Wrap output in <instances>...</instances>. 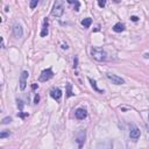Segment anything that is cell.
<instances>
[{"instance_id": "cell-1", "label": "cell", "mask_w": 149, "mask_h": 149, "mask_svg": "<svg viewBox=\"0 0 149 149\" xmlns=\"http://www.w3.org/2000/svg\"><path fill=\"white\" fill-rule=\"evenodd\" d=\"M92 57L98 62H104L106 59V52L101 48H92L91 50Z\"/></svg>"}, {"instance_id": "cell-2", "label": "cell", "mask_w": 149, "mask_h": 149, "mask_svg": "<svg viewBox=\"0 0 149 149\" xmlns=\"http://www.w3.org/2000/svg\"><path fill=\"white\" fill-rule=\"evenodd\" d=\"M63 13H64L63 2L59 1V0H57V1L54 3V7H52V9H51V14H52L54 16H56V17H59V16L63 15Z\"/></svg>"}, {"instance_id": "cell-3", "label": "cell", "mask_w": 149, "mask_h": 149, "mask_svg": "<svg viewBox=\"0 0 149 149\" xmlns=\"http://www.w3.org/2000/svg\"><path fill=\"white\" fill-rule=\"evenodd\" d=\"M113 148V141L109 139L99 141L97 143V149H112Z\"/></svg>"}, {"instance_id": "cell-4", "label": "cell", "mask_w": 149, "mask_h": 149, "mask_svg": "<svg viewBox=\"0 0 149 149\" xmlns=\"http://www.w3.org/2000/svg\"><path fill=\"white\" fill-rule=\"evenodd\" d=\"M52 76H54V72H52V70L49 68V69H45V70H43L42 72H41V74H40V81H47V80H49L50 78H52Z\"/></svg>"}, {"instance_id": "cell-5", "label": "cell", "mask_w": 149, "mask_h": 149, "mask_svg": "<svg viewBox=\"0 0 149 149\" xmlns=\"http://www.w3.org/2000/svg\"><path fill=\"white\" fill-rule=\"evenodd\" d=\"M106 77H107L113 84H115V85H121V84L125 83V80H123L121 77H119V76H116V74H114V73H111V72L106 73Z\"/></svg>"}, {"instance_id": "cell-6", "label": "cell", "mask_w": 149, "mask_h": 149, "mask_svg": "<svg viewBox=\"0 0 149 149\" xmlns=\"http://www.w3.org/2000/svg\"><path fill=\"white\" fill-rule=\"evenodd\" d=\"M140 129L137 128V127H135V126H132V128H130V132H129V136H130V139L133 140V141H137V139L140 137Z\"/></svg>"}, {"instance_id": "cell-7", "label": "cell", "mask_w": 149, "mask_h": 149, "mask_svg": "<svg viewBox=\"0 0 149 149\" xmlns=\"http://www.w3.org/2000/svg\"><path fill=\"white\" fill-rule=\"evenodd\" d=\"M28 72L27 71H22L21 76H20V88L21 90H24L26 86H27V78H28Z\"/></svg>"}, {"instance_id": "cell-8", "label": "cell", "mask_w": 149, "mask_h": 149, "mask_svg": "<svg viewBox=\"0 0 149 149\" xmlns=\"http://www.w3.org/2000/svg\"><path fill=\"white\" fill-rule=\"evenodd\" d=\"M76 142L79 144V148H81L83 143L85 142V130H79L76 134Z\"/></svg>"}, {"instance_id": "cell-9", "label": "cell", "mask_w": 149, "mask_h": 149, "mask_svg": "<svg viewBox=\"0 0 149 149\" xmlns=\"http://www.w3.org/2000/svg\"><path fill=\"white\" fill-rule=\"evenodd\" d=\"M13 34H14V36H15L16 38L22 37V35H23V30H22V27H21L19 23L14 24V28H13Z\"/></svg>"}, {"instance_id": "cell-10", "label": "cell", "mask_w": 149, "mask_h": 149, "mask_svg": "<svg viewBox=\"0 0 149 149\" xmlns=\"http://www.w3.org/2000/svg\"><path fill=\"white\" fill-rule=\"evenodd\" d=\"M50 95H51L52 99H55V100L58 101V100L61 99V97H62V91H61V88H58V87L52 88V90L50 91Z\"/></svg>"}, {"instance_id": "cell-11", "label": "cell", "mask_w": 149, "mask_h": 149, "mask_svg": "<svg viewBox=\"0 0 149 149\" xmlns=\"http://www.w3.org/2000/svg\"><path fill=\"white\" fill-rule=\"evenodd\" d=\"M74 115H76V118H77L78 120H83V119L86 118L87 112H86V109H84V108H77L76 112H74Z\"/></svg>"}, {"instance_id": "cell-12", "label": "cell", "mask_w": 149, "mask_h": 149, "mask_svg": "<svg viewBox=\"0 0 149 149\" xmlns=\"http://www.w3.org/2000/svg\"><path fill=\"white\" fill-rule=\"evenodd\" d=\"M113 30H114L115 33H121V31L125 30V24L121 23V22H118V23H115V24L113 26Z\"/></svg>"}, {"instance_id": "cell-13", "label": "cell", "mask_w": 149, "mask_h": 149, "mask_svg": "<svg viewBox=\"0 0 149 149\" xmlns=\"http://www.w3.org/2000/svg\"><path fill=\"white\" fill-rule=\"evenodd\" d=\"M41 37H44V36H47L48 35V21L47 20H44L43 21V27H42V31H41Z\"/></svg>"}, {"instance_id": "cell-14", "label": "cell", "mask_w": 149, "mask_h": 149, "mask_svg": "<svg viewBox=\"0 0 149 149\" xmlns=\"http://www.w3.org/2000/svg\"><path fill=\"white\" fill-rule=\"evenodd\" d=\"M91 23H92V19L91 17H86V19H84L81 21V24L84 26V28H88L91 26Z\"/></svg>"}, {"instance_id": "cell-15", "label": "cell", "mask_w": 149, "mask_h": 149, "mask_svg": "<svg viewBox=\"0 0 149 149\" xmlns=\"http://www.w3.org/2000/svg\"><path fill=\"white\" fill-rule=\"evenodd\" d=\"M88 80H90V83H91V85H92V87L97 91V92H99V93H104V91L102 90H100V88H98V86H97V84H95V81L92 79V78H88Z\"/></svg>"}, {"instance_id": "cell-16", "label": "cell", "mask_w": 149, "mask_h": 149, "mask_svg": "<svg viewBox=\"0 0 149 149\" xmlns=\"http://www.w3.org/2000/svg\"><path fill=\"white\" fill-rule=\"evenodd\" d=\"M69 3H72L73 6H74V10H79V6H80V3L78 2V1H72V0H69Z\"/></svg>"}, {"instance_id": "cell-17", "label": "cell", "mask_w": 149, "mask_h": 149, "mask_svg": "<svg viewBox=\"0 0 149 149\" xmlns=\"http://www.w3.org/2000/svg\"><path fill=\"white\" fill-rule=\"evenodd\" d=\"M68 97H71V95H73V93L71 92V84L70 83H68Z\"/></svg>"}, {"instance_id": "cell-18", "label": "cell", "mask_w": 149, "mask_h": 149, "mask_svg": "<svg viewBox=\"0 0 149 149\" xmlns=\"http://www.w3.org/2000/svg\"><path fill=\"white\" fill-rule=\"evenodd\" d=\"M9 135H10V133H9V130H7V132H2V133L0 134V137H1V139H3V137L9 136Z\"/></svg>"}, {"instance_id": "cell-19", "label": "cell", "mask_w": 149, "mask_h": 149, "mask_svg": "<svg viewBox=\"0 0 149 149\" xmlns=\"http://www.w3.org/2000/svg\"><path fill=\"white\" fill-rule=\"evenodd\" d=\"M12 121V119L9 118V116H7V118H5L3 120H2V125H7V123H9Z\"/></svg>"}, {"instance_id": "cell-20", "label": "cell", "mask_w": 149, "mask_h": 149, "mask_svg": "<svg viewBox=\"0 0 149 149\" xmlns=\"http://www.w3.org/2000/svg\"><path fill=\"white\" fill-rule=\"evenodd\" d=\"M37 3H38V1H37V0L31 1V2H30V8H35V7L37 6Z\"/></svg>"}, {"instance_id": "cell-21", "label": "cell", "mask_w": 149, "mask_h": 149, "mask_svg": "<svg viewBox=\"0 0 149 149\" xmlns=\"http://www.w3.org/2000/svg\"><path fill=\"white\" fill-rule=\"evenodd\" d=\"M98 5H99L100 7H104V6L106 5V1H104V0H102V1H101V0H99V1H98Z\"/></svg>"}, {"instance_id": "cell-22", "label": "cell", "mask_w": 149, "mask_h": 149, "mask_svg": "<svg viewBox=\"0 0 149 149\" xmlns=\"http://www.w3.org/2000/svg\"><path fill=\"white\" fill-rule=\"evenodd\" d=\"M38 100H40V97H38V94H36V95H35V101H34V102H35V104H37V102H38Z\"/></svg>"}, {"instance_id": "cell-23", "label": "cell", "mask_w": 149, "mask_h": 149, "mask_svg": "<svg viewBox=\"0 0 149 149\" xmlns=\"http://www.w3.org/2000/svg\"><path fill=\"white\" fill-rule=\"evenodd\" d=\"M132 21H137V16H132Z\"/></svg>"}, {"instance_id": "cell-24", "label": "cell", "mask_w": 149, "mask_h": 149, "mask_svg": "<svg viewBox=\"0 0 149 149\" xmlns=\"http://www.w3.org/2000/svg\"><path fill=\"white\" fill-rule=\"evenodd\" d=\"M77 63H78V58L76 57V58H74V68H77Z\"/></svg>"}, {"instance_id": "cell-25", "label": "cell", "mask_w": 149, "mask_h": 149, "mask_svg": "<svg viewBox=\"0 0 149 149\" xmlns=\"http://www.w3.org/2000/svg\"><path fill=\"white\" fill-rule=\"evenodd\" d=\"M36 87H38V85H36V84H34V85H33V88H34V90H35V88H36Z\"/></svg>"}, {"instance_id": "cell-26", "label": "cell", "mask_w": 149, "mask_h": 149, "mask_svg": "<svg viewBox=\"0 0 149 149\" xmlns=\"http://www.w3.org/2000/svg\"><path fill=\"white\" fill-rule=\"evenodd\" d=\"M148 120H149V114H148Z\"/></svg>"}]
</instances>
